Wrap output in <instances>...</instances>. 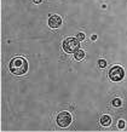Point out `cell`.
<instances>
[{"mask_svg": "<svg viewBox=\"0 0 127 132\" xmlns=\"http://www.w3.org/2000/svg\"><path fill=\"white\" fill-rule=\"evenodd\" d=\"M10 72L15 75H23L28 72V62L23 57H13L9 64Z\"/></svg>", "mask_w": 127, "mask_h": 132, "instance_id": "obj_1", "label": "cell"}, {"mask_svg": "<svg viewBox=\"0 0 127 132\" xmlns=\"http://www.w3.org/2000/svg\"><path fill=\"white\" fill-rule=\"evenodd\" d=\"M80 48V40L78 38H67L63 41V50L67 53H75Z\"/></svg>", "mask_w": 127, "mask_h": 132, "instance_id": "obj_2", "label": "cell"}, {"mask_svg": "<svg viewBox=\"0 0 127 132\" xmlns=\"http://www.w3.org/2000/svg\"><path fill=\"white\" fill-rule=\"evenodd\" d=\"M125 76V72L123 69L120 67V65H114L111 67V69L109 70V78H110L113 81H120L123 79Z\"/></svg>", "mask_w": 127, "mask_h": 132, "instance_id": "obj_3", "label": "cell"}, {"mask_svg": "<svg viewBox=\"0 0 127 132\" xmlns=\"http://www.w3.org/2000/svg\"><path fill=\"white\" fill-rule=\"evenodd\" d=\"M72 122V115L68 112H62L57 116V124L60 125L61 127H68Z\"/></svg>", "mask_w": 127, "mask_h": 132, "instance_id": "obj_4", "label": "cell"}, {"mask_svg": "<svg viewBox=\"0 0 127 132\" xmlns=\"http://www.w3.org/2000/svg\"><path fill=\"white\" fill-rule=\"evenodd\" d=\"M61 24H62V18L60 16H57V15H53V16H51L48 18V26L51 28H53V29L58 28Z\"/></svg>", "mask_w": 127, "mask_h": 132, "instance_id": "obj_5", "label": "cell"}, {"mask_svg": "<svg viewBox=\"0 0 127 132\" xmlns=\"http://www.w3.org/2000/svg\"><path fill=\"white\" fill-rule=\"evenodd\" d=\"M111 124V118L109 115H103L100 118V125L102 126H109Z\"/></svg>", "mask_w": 127, "mask_h": 132, "instance_id": "obj_6", "label": "cell"}, {"mask_svg": "<svg viewBox=\"0 0 127 132\" xmlns=\"http://www.w3.org/2000/svg\"><path fill=\"white\" fill-rule=\"evenodd\" d=\"M74 57H75L76 61H81L83 57H85V51H83V50H80V48H79V50H78V51L74 53Z\"/></svg>", "mask_w": 127, "mask_h": 132, "instance_id": "obj_7", "label": "cell"}, {"mask_svg": "<svg viewBox=\"0 0 127 132\" xmlns=\"http://www.w3.org/2000/svg\"><path fill=\"white\" fill-rule=\"evenodd\" d=\"M113 105L114 107H120L121 105V100L120 98H115V100L113 101Z\"/></svg>", "mask_w": 127, "mask_h": 132, "instance_id": "obj_8", "label": "cell"}, {"mask_svg": "<svg viewBox=\"0 0 127 132\" xmlns=\"http://www.w3.org/2000/svg\"><path fill=\"white\" fill-rule=\"evenodd\" d=\"M98 65H99L100 68H105V67H107V62L104 60H99L98 61Z\"/></svg>", "mask_w": 127, "mask_h": 132, "instance_id": "obj_9", "label": "cell"}, {"mask_svg": "<svg viewBox=\"0 0 127 132\" xmlns=\"http://www.w3.org/2000/svg\"><path fill=\"white\" fill-rule=\"evenodd\" d=\"M78 39H79V40H83V39H85V34H83V33H79V34H78Z\"/></svg>", "mask_w": 127, "mask_h": 132, "instance_id": "obj_10", "label": "cell"}, {"mask_svg": "<svg viewBox=\"0 0 127 132\" xmlns=\"http://www.w3.org/2000/svg\"><path fill=\"white\" fill-rule=\"evenodd\" d=\"M119 127L120 128H123V127H125V121H123V120H120L119 121Z\"/></svg>", "mask_w": 127, "mask_h": 132, "instance_id": "obj_11", "label": "cell"}, {"mask_svg": "<svg viewBox=\"0 0 127 132\" xmlns=\"http://www.w3.org/2000/svg\"><path fill=\"white\" fill-rule=\"evenodd\" d=\"M33 1H34L35 4H39V3H41V0H33Z\"/></svg>", "mask_w": 127, "mask_h": 132, "instance_id": "obj_12", "label": "cell"}]
</instances>
